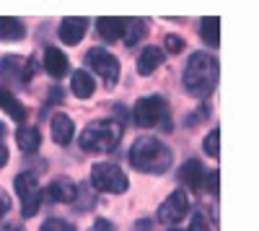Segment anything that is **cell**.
I'll list each match as a JSON object with an SVG mask.
<instances>
[{"label": "cell", "instance_id": "23", "mask_svg": "<svg viewBox=\"0 0 259 231\" xmlns=\"http://www.w3.org/2000/svg\"><path fill=\"white\" fill-rule=\"evenodd\" d=\"M39 231H75V226L68 223V221H62V218H47Z\"/></svg>", "mask_w": 259, "mask_h": 231}, {"label": "cell", "instance_id": "4", "mask_svg": "<svg viewBox=\"0 0 259 231\" xmlns=\"http://www.w3.org/2000/svg\"><path fill=\"white\" fill-rule=\"evenodd\" d=\"M133 117H135V122L140 125V128H156V125H161L163 130L171 128L163 96H143V99H138V104L133 107Z\"/></svg>", "mask_w": 259, "mask_h": 231}, {"label": "cell", "instance_id": "21", "mask_svg": "<svg viewBox=\"0 0 259 231\" xmlns=\"http://www.w3.org/2000/svg\"><path fill=\"white\" fill-rule=\"evenodd\" d=\"M145 21L143 18H133V21H127V29H124V45L130 47V45H135V42L145 34Z\"/></svg>", "mask_w": 259, "mask_h": 231}, {"label": "cell", "instance_id": "31", "mask_svg": "<svg viewBox=\"0 0 259 231\" xmlns=\"http://www.w3.org/2000/svg\"><path fill=\"white\" fill-rule=\"evenodd\" d=\"M168 231H182V228H168Z\"/></svg>", "mask_w": 259, "mask_h": 231}, {"label": "cell", "instance_id": "5", "mask_svg": "<svg viewBox=\"0 0 259 231\" xmlns=\"http://www.w3.org/2000/svg\"><path fill=\"white\" fill-rule=\"evenodd\" d=\"M16 192L21 198V216L34 218L41 208V200H45V190L39 187L36 174L34 172H21L16 177Z\"/></svg>", "mask_w": 259, "mask_h": 231}, {"label": "cell", "instance_id": "1", "mask_svg": "<svg viewBox=\"0 0 259 231\" xmlns=\"http://www.w3.org/2000/svg\"><path fill=\"white\" fill-rule=\"evenodd\" d=\"M130 164L140 172H148V174H163L171 169V161H174V153L166 143H161L158 138H138L133 143V148L127 153Z\"/></svg>", "mask_w": 259, "mask_h": 231}, {"label": "cell", "instance_id": "15", "mask_svg": "<svg viewBox=\"0 0 259 231\" xmlns=\"http://www.w3.org/2000/svg\"><path fill=\"white\" fill-rule=\"evenodd\" d=\"M163 50L161 47H145L143 52H140V57H138V70H140V75H150L156 68H161L163 65Z\"/></svg>", "mask_w": 259, "mask_h": 231}, {"label": "cell", "instance_id": "24", "mask_svg": "<svg viewBox=\"0 0 259 231\" xmlns=\"http://www.w3.org/2000/svg\"><path fill=\"white\" fill-rule=\"evenodd\" d=\"M8 143H6V122H0V169L8 164Z\"/></svg>", "mask_w": 259, "mask_h": 231}, {"label": "cell", "instance_id": "18", "mask_svg": "<svg viewBox=\"0 0 259 231\" xmlns=\"http://www.w3.org/2000/svg\"><path fill=\"white\" fill-rule=\"evenodd\" d=\"M0 109H6L16 122H24L26 120V107L21 104L8 89H0Z\"/></svg>", "mask_w": 259, "mask_h": 231}, {"label": "cell", "instance_id": "12", "mask_svg": "<svg viewBox=\"0 0 259 231\" xmlns=\"http://www.w3.org/2000/svg\"><path fill=\"white\" fill-rule=\"evenodd\" d=\"M85 26H89V21L80 18V16H73V18H65L62 26H60V39L65 45H78L85 34Z\"/></svg>", "mask_w": 259, "mask_h": 231}, {"label": "cell", "instance_id": "13", "mask_svg": "<svg viewBox=\"0 0 259 231\" xmlns=\"http://www.w3.org/2000/svg\"><path fill=\"white\" fill-rule=\"evenodd\" d=\"M179 179H182L187 187H192V190H200L202 182H205L202 164H200L197 159H187V161L182 164V169H179Z\"/></svg>", "mask_w": 259, "mask_h": 231}, {"label": "cell", "instance_id": "10", "mask_svg": "<svg viewBox=\"0 0 259 231\" xmlns=\"http://www.w3.org/2000/svg\"><path fill=\"white\" fill-rule=\"evenodd\" d=\"M45 198L52 203H73L78 198V187L70 179H57L45 190Z\"/></svg>", "mask_w": 259, "mask_h": 231}, {"label": "cell", "instance_id": "16", "mask_svg": "<svg viewBox=\"0 0 259 231\" xmlns=\"http://www.w3.org/2000/svg\"><path fill=\"white\" fill-rule=\"evenodd\" d=\"M94 89H96V83H94V78H91L89 70H75L70 75V91L78 99H89L94 94Z\"/></svg>", "mask_w": 259, "mask_h": 231}, {"label": "cell", "instance_id": "28", "mask_svg": "<svg viewBox=\"0 0 259 231\" xmlns=\"http://www.w3.org/2000/svg\"><path fill=\"white\" fill-rule=\"evenodd\" d=\"M8 211H11V198H8L3 190H0V218H3Z\"/></svg>", "mask_w": 259, "mask_h": 231}, {"label": "cell", "instance_id": "2", "mask_svg": "<svg viewBox=\"0 0 259 231\" xmlns=\"http://www.w3.org/2000/svg\"><path fill=\"white\" fill-rule=\"evenodd\" d=\"M218 83V60L207 52H194L184 68V86L192 96L205 99Z\"/></svg>", "mask_w": 259, "mask_h": 231}, {"label": "cell", "instance_id": "27", "mask_svg": "<svg viewBox=\"0 0 259 231\" xmlns=\"http://www.w3.org/2000/svg\"><path fill=\"white\" fill-rule=\"evenodd\" d=\"M218 174L221 172H205V179H207V190L212 195H218Z\"/></svg>", "mask_w": 259, "mask_h": 231}, {"label": "cell", "instance_id": "8", "mask_svg": "<svg viewBox=\"0 0 259 231\" xmlns=\"http://www.w3.org/2000/svg\"><path fill=\"white\" fill-rule=\"evenodd\" d=\"M189 213V198L184 195V190H174L158 208V221L161 223H179L184 216Z\"/></svg>", "mask_w": 259, "mask_h": 231}, {"label": "cell", "instance_id": "20", "mask_svg": "<svg viewBox=\"0 0 259 231\" xmlns=\"http://www.w3.org/2000/svg\"><path fill=\"white\" fill-rule=\"evenodd\" d=\"M26 29L18 18H0V39L6 42H16V39H24Z\"/></svg>", "mask_w": 259, "mask_h": 231}, {"label": "cell", "instance_id": "17", "mask_svg": "<svg viewBox=\"0 0 259 231\" xmlns=\"http://www.w3.org/2000/svg\"><path fill=\"white\" fill-rule=\"evenodd\" d=\"M16 143L24 153H36L39 143H41V133L36 128H18L16 130Z\"/></svg>", "mask_w": 259, "mask_h": 231}, {"label": "cell", "instance_id": "11", "mask_svg": "<svg viewBox=\"0 0 259 231\" xmlns=\"http://www.w3.org/2000/svg\"><path fill=\"white\" fill-rule=\"evenodd\" d=\"M50 133H52V140L57 145H68L75 135V125L68 114H55L52 117V125H50Z\"/></svg>", "mask_w": 259, "mask_h": 231}, {"label": "cell", "instance_id": "19", "mask_svg": "<svg viewBox=\"0 0 259 231\" xmlns=\"http://www.w3.org/2000/svg\"><path fill=\"white\" fill-rule=\"evenodd\" d=\"M200 34H202V39H205V45L207 47H218V42H221V31H218V26H221V18L218 16H205L202 21H200Z\"/></svg>", "mask_w": 259, "mask_h": 231}, {"label": "cell", "instance_id": "14", "mask_svg": "<svg viewBox=\"0 0 259 231\" xmlns=\"http://www.w3.org/2000/svg\"><path fill=\"white\" fill-rule=\"evenodd\" d=\"M96 26H99V34L104 39H109V42H117L119 36H124V29H127V18H117V16H101L96 21Z\"/></svg>", "mask_w": 259, "mask_h": 231}, {"label": "cell", "instance_id": "7", "mask_svg": "<svg viewBox=\"0 0 259 231\" xmlns=\"http://www.w3.org/2000/svg\"><path fill=\"white\" fill-rule=\"evenodd\" d=\"M85 65H89L96 75L104 78L106 89H112L114 83L119 81V60L109 50H101V47L89 50V55H85Z\"/></svg>", "mask_w": 259, "mask_h": 231}, {"label": "cell", "instance_id": "26", "mask_svg": "<svg viewBox=\"0 0 259 231\" xmlns=\"http://www.w3.org/2000/svg\"><path fill=\"white\" fill-rule=\"evenodd\" d=\"M189 231H210L207 218H205L202 213H194V216H192V226H189Z\"/></svg>", "mask_w": 259, "mask_h": 231}, {"label": "cell", "instance_id": "9", "mask_svg": "<svg viewBox=\"0 0 259 231\" xmlns=\"http://www.w3.org/2000/svg\"><path fill=\"white\" fill-rule=\"evenodd\" d=\"M45 70L52 75V78H62L68 75L70 70V62H68V55L57 47H47L45 50Z\"/></svg>", "mask_w": 259, "mask_h": 231}, {"label": "cell", "instance_id": "22", "mask_svg": "<svg viewBox=\"0 0 259 231\" xmlns=\"http://www.w3.org/2000/svg\"><path fill=\"white\" fill-rule=\"evenodd\" d=\"M202 145H205V153H207V156H221V130L215 128V130L205 138Z\"/></svg>", "mask_w": 259, "mask_h": 231}, {"label": "cell", "instance_id": "3", "mask_svg": "<svg viewBox=\"0 0 259 231\" xmlns=\"http://www.w3.org/2000/svg\"><path fill=\"white\" fill-rule=\"evenodd\" d=\"M122 140V125L117 120H94L91 125H85V130L80 133V148L91 153H106L117 148V143Z\"/></svg>", "mask_w": 259, "mask_h": 231}, {"label": "cell", "instance_id": "25", "mask_svg": "<svg viewBox=\"0 0 259 231\" xmlns=\"http://www.w3.org/2000/svg\"><path fill=\"white\" fill-rule=\"evenodd\" d=\"M166 47H168V52L179 55V52L184 50V39H182V36H177V34H166Z\"/></svg>", "mask_w": 259, "mask_h": 231}, {"label": "cell", "instance_id": "29", "mask_svg": "<svg viewBox=\"0 0 259 231\" xmlns=\"http://www.w3.org/2000/svg\"><path fill=\"white\" fill-rule=\"evenodd\" d=\"M94 231H114V226L106 221V218H99V221L94 223Z\"/></svg>", "mask_w": 259, "mask_h": 231}, {"label": "cell", "instance_id": "30", "mask_svg": "<svg viewBox=\"0 0 259 231\" xmlns=\"http://www.w3.org/2000/svg\"><path fill=\"white\" fill-rule=\"evenodd\" d=\"M0 231H21V223H16V221H6V223H0Z\"/></svg>", "mask_w": 259, "mask_h": 231}, {"label": "cell", "instance_id": "6", "mask_svg": "<svg viewBox=\"0 0 259 231\" xmlns=\"http://www.w3.org/2000/svg\"><path fill=\"white\" fill-rule=\"evenodd\" d=\"M91 184L101 192H124L127 190V174L117 164L101 161V164H94V169H91Z\"/></svg>", "mask_w": 259, "mask_h": 231}]
</instances>
